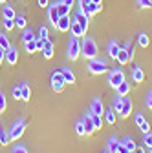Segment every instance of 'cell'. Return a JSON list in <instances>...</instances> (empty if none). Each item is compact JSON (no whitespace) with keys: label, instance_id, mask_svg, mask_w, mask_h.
<instances>
[{"label":"cell","instance_id":"16","mask_svg":"<svg viewBox=\"0 0 152 153\" xmlns=\"http://www.w3.org/2000/svg\"><path fill=\"white\" fill-rule=\"evenodd\" d=\"M73 20L75 22H79L84 29L88 27V20H90V16L86 15V13H83V11H77V13H75V18H73Z\"/></svg>","mask_w":152,"mask_h":153},{"label":"cell","instance_id":"28","mask_svg":"<svg viewBox=\"0 0 152 153\" xmlns=\"http://www.w3.org/2000/svg\"><path fill=\"white\" fill-rule=\"evenodd\" d=\"M70 9L68 6H64L62 2H57V11H59V16H64V15H70Z\"/></svg>","mask_w":152,"mask_h":153},{"label":"cell","instance_id":"14","mask_svg":"<svg viewBox=\"0 0 152 153\" xmlns=\"http://www.w3.org/2000/svg\"><path fill=\"white\" fill-rule=\"evenodd\" d=\"M134 120H136V124L139 126V129L143 131V133H147V131H150V126H148V122L145 120V117H143V115H136V117H134Z\"/></svg>","mask_w":152,"mask_h":153},{"label":"cell","instance_id":"52","mask_svg":"<svg viewBox=\"0 0 152 153\" xmlns=\"http://www.w3.org/2000/svg\"><path fill=\"white\" fill-rule=\"evenodd\" d=\"M39 6L41 7H48L50 6V0H39Z\"/></svg>","mask_w":152,"mask_h":153},{"label":"cell","instance_id":"53","mask_svg":"<svg viewBox=\"0 0 152 153\" xmlns=\"http://www.w3.org/2000/svg\"><path fill=\"white\" fill-rule=\"evenodd\" d=\"M132 153H147V151H145V148H138V146H136Z\"/></svg>","mask_w":152,"mask_h":153},{"label":"cell","instance_id":"7","mask_svg":"<svg viewBox=\"0 0 152 153\" xmlns=\"http://www.w3.org/2000/svg\"><path fill=\"white\" fill-rule=\"evenodd\" d=\"M70 31H71V36H77V38H83V36H86V29L79 24V22H71V26H70Z\"/></svg>","mask_w":152,"mask_h":153},{"label":"cell","instance_id":"38","mask_svg":"<svg viewBox=\"0 0 152 153\" xmlns=\"http://www.w3.org/2000/svg\"><path fill=\"white\" fill-rule=\"evenodd\" d=\"M75 133H77L79 137L86 135V131H84V122H77V124H75Z\"/></svg>","mask_w":152,"mask_h":153},{"label":"cell","instance_id":"47","mask_svg":"<svg viewBox=\"0 0 152 153\" xmlns=\"http://www.w3.org/2000/svg\"><path fill=\"white\" fill-rule=\"evenodd\" d=\"M117 153H132V151H130L128 148H125V146H123V144L119 142V148H117Z\"/></svg>","mask_w":152,"mask_h":153},{"label":"cell","instance_id":"40","mask_svg":"<svg viewBox=\"0 0 152 153\" xmlns=\"http://www.w3.org/2000/svg\"><path fill=\"white\" fill-rule=\"evenodd\" d=\"M6 108H8V102H6V95L0 91V113H4L6 111Z\"/></svg>","mask_w":152,"mask_h":153},{"label":"cell","instance_id":"43","mask_svg":"<svg viewBox=\"0 0 152 153\" xmlns=\"http://www.w3.org/2000/svg\"><path fill=\"white\" fill-rule=\"evenodd\" d=\"M90 2H92V0H79V11H83V13H84Z\"/></svg>","mask_w":152,"mask_h":153},{"label":"cell","instance_id":"24","mask_svg":"<svg viewBox=\"0 0 152 153\" xmlns=\"http://www.w3.org/2000/svg\"><path fill=\"white\" fill-rule=\"evenodd\" d=\"M128 91H130V86H128L126 82H121V84L117 86V97H126Z\"/></svg>","mask_w":152,"mask_h":153},{"label":"cell","instance_id":"20","mask_svg":"<svg viewBox=\"0 0 152 153\" xmlns=\"http://www.w3.org/2000/svg\"><path fill=\"white\" fill-rule=\"evenodd\" d=\"M116 111H114V108H110V109H106L105 111V120H106V124H110V126H114L116 124Z\"/></svg>","mask_w":152,"mask_h":153},{"label":"cell","instance_id":"56","mask_svg":"<svg viewBox=\"0 0 152 153\" xmlns=\"http://www.w3.org/2000/svg\"><path fill=\"white\" fill-rule=\"evenodd\" d=\"M4 2H6V0H0V4H4Z\"/></svg>","mask_w":152,"mask_h":153},{"label":"cell","instance_id":"1","mask_svg":"<svg viewBox=\"0 0 152 153\" xmlns=\"http://www.w3.org/2000/svg\"><path fill=\"white\" fill-rule=\"evenodd\" d=\"M81 55L83 56H86L88 60H92V59H96L97 56V44H96V40L93 38H90V36H83V42H81Z\"/></svg>","mask_w":152,"mask_h":153},{"label":"cell","instance_id":"17","mask_svg":"<svg viewBox=\"0 0 152 153\" xmlns=\"http://www.w3.org/2000/svg\"><path fill=\"white\" fill-rule=\"evenodd\" d=\"M132 80L138 82V84L145 80V73H143V69H141V68H134V69H132Z\"/></svg>","mask_w":152,"mask_h":153},{"label":"cell","instance_id":"9","mask_svg":"<svg viewBox=\"0 0 152 153\" xmlns=\"http://www.w3.org/2000/svg\"><path fill=\"white\" fill-rule=\"evenodd\" d=\"M48 18H50V22L57 27V22H59V11H57V4H50V6H48Z\"/></svg>","mask_w":152,"mask_h":153},{"label":"cell","instance_id":"21","mask_svg":"<svg viewBox=\"0 0 152 153\" xmlns=\"http://www.w3.org/2000/svg\"><path fill=\"white\" fill-rule=\"evenodd\" d=\"M119 46L116 44V42H110L108 44V55H110V59H114V60H116L117 59V53H119Z\"/></svg>","mask_w":152,"mask_h":153},{"label":"cell","instance_id":"30","mask_svg":"<svg viewBox=\"0 0 152 153\" xmlns=\"http://www.w3.org/2000/svg\"><path fill=\"white\" fill-rule=\"evenodd\" d=\"M24 48H26V51H28V53H35V51H39V49H37V38H35V40H29V42H24Z\"/></svg>","mask_w":152,"mask_h":153},{"label":"cell","instance_id":"11","mask_svg":"<svg viewBox=\"0 0 152 153\" xmlns=\"http://www.w3.org/2000/svg\"><path fill=\"white\" fill-rule=\"evenodd\" d=\"M42 55H44V59H51V56H53V51H55V48H53V42L50 40V38H48V40H44V46H42Z\"/></svg>","mask_w":152,"mask_h":153},{"label":"cell","instance_id":"45","mask_svg":"<svg viewBox=\"0 0 152 153\" xmlns=\"http://www.w3.org/2000/svg\"><path fill=\"white\" fill-rule=\"evenodd\" d=\"M13 97H15V99H20V97H22L20 86H15V88H13Z\"/></svg>","mask_w":152,"mask_h":153},{"label":"cell","instance_id":"23","mask_svg":"<svg viewBox=\"0 0 152 153\" xmlns=\"http://www.w3.org/2000/svg\"><path fill=\"white\" fill-rule=\"evenodd\" d=\"M15 26H17V27H20V29L28 27V22H26V16H24V15H15Z\"/></svg>","mask_w":152,"mask_h":153},{"label":"cell","instance_id":"41","mask_svg":"<svg viewBox=\"0 0 152 153\" xmlns=\"http://www.w3.org/2000/svg\"><path fill=\"white\" fill-rule=\"evenodd\" d=\"M48 35H50V33H48V27L42 26V27L39 29V38H42V40H48Z\"/></svg>","mask_w":152,"mask_h":153},{"label":"cell","instance_id":"49","mask_svg":"<svg viewBox=\"0 0 152 153\" xmlns=\"http://www.w3.org/2000/svg\"><path fill=\"white\" fill-rule=\"evenodd\" d=\"M61 2H62L64 6H68V7H73V4H75V0H61Z\"/></svg>","mask_w":152,"mask_h":153},{"label":"cell","instance_id":"5","mask_svg":"<svg viewBox=\"0 0 152 153\" xmlns=\"http://www.w3.org/2000/svg\"><path fill=\"white\" fill-rule=\"evenodd\" d=\"M79 55H81V40H79L77 36H71L70 46H68V59L77 60Z\"/></svg>","mask_w":152,"mask_h":153},{"label":"cell","instance_id":"54","mask_svg":"<svg viewBox=\"0 0 152 153\" xmlns=\"http://www.w3.org/2000/svg\"><path fill=\"white\" fill-rule=\"evenodd\" d=\"M92 2H96V4H101V0H92Z\"/></svg>","mask_w":152,"mask_h":153},{"label":"cell","instance_id":"50","mask_svg":"<svg viewBox=\"0 0 152 153\" xmlns=\"http://www.w3.org/2000/svg\"><path fill=\"white\" fill-rule=\"evenodd\" d=\"M6 60V49H2V48H0V64H2Z\"/></svg>","mask_w":152,"mask_h":153},{"label":"cell","instance_id":"29","mask_svg":"<svg viewBox=\"0 0 152 153\" xmlns=\"http://www.w3.org/2000/svg\"><path fill=\"white\" fill-rule=\"evenodd\" d=\"M0 144H2V146H8L9 144V135L6 133V129L2 126H0Z\"/></svg>","mask_w":152,"mask_h":153},{"label":"cell","instance_id":"48","mask_svg":"<svg viewBox=\"0 0 152 153\" xmlns=\"http://www.w3.org/2000/svg\"><path fill=\"white\" fill-rule=\"evenodd\" d=\"M147 108H148V109H152V91L147 95Z\"/></svg>","mask_w":152,"mask_h":153},{"label":"cell","instance_id":"18","mask_svg":"<svg viewBox=\"0 0 152 153\" xmlns=\"http://www.w3.org/2000/svg\"><path fill=\"white\" fill-rule=\"evenodd\" d=\"M121 66H125V64H128L130 62V56H128V53H126V49L125 48H121L119 49V53H117V59H116Z\"/></svg>","mask_w":152,"mask_h":153},{"label":"cell","instance_id":"22","mask_svg":"<svg viewBox=\"0 0 152 153\" xmlns=\"http://www.w3.org/2000/svg\"><path fill=\"white\" fill-rule=\"evenodd\" d=\"M99 9H101V4H96V2H90L84 13H86L88 16H92V15H96V13H99Z\"/></svg>","mask_w":152,"mask_h":153},{"label":"cell","instance_id":"2","mask_svg":"<svg viewBox=\"0 0 152 153\" xmlns=\"http://www.w3.org/2000/svg\"><path fill=\"white\" fill-rule=\"evenodd\" d=\"M24 131H26V120L24 119H20V120H17L13 126H11V129H9V140H18L22 135H24Z\"/></svg>","mask_w":152,"mask_h":153},{"label":"cell","instance_id":"51","mask_svg":"<svg viewBox=\"0 0 152 153\" xmlns=\"http://www.w3.org/2000/svg\"><path fill=\"white\" fill-rule=\"evenodd\" d=\"M42 46H44V40H42V38H37V49H42Z\"/></svg>","mask_w":152,"mask_h":153},{"label":"cell","instance_id":"13","mask_svg":"<svg viewBox=\"0 0 152 153\" xmlns=\"http://www.w3.org/2000/svg\"><path fill=\"white\" fill-rule=\"evenodd\" d=\"M90 113H93V115H101V117H103L105 109H103V102H101L99 99H93L92 108H90Z\"/></svg>","mask_w":152,"mask_h":153},{"label":"cell","instance_id":"55","mask_svg":"<svg viewBox=\"0 0 152 153\" xmlns=\"http://www.w3.org/2000/svg\"><path fill=\"white\" fill-rule=\"evenodd\" d=\"M103 153H110V151H108V149H105V151H103Z\"/></svg>","mask_w":152,"mask_h":153},{"label":"cell","instance_id":"10","mask_svg":"<svg viewBox=\"0 0 152 153\" xmlns=\"http://www.w3.org/2000/svg\"><path fill=\"white\" fill-rule=\"evenodd\" d=\"M70 26H71V18H70V15L59 16V22H57V29H59V31H70Z\"/></svg>","mask_w":152,"mask_h":153},{"label":"cell","instance_id":"8","mask_svg":"<svg viewBox=\"0 0 152 153\" xmlns=\"http://www.w3.org/2000/svg\"><path fill=\"white\" fill-rule=\"evenodd\" d=\"M6 60H8V64H11V66L17 64V60H18V51H17V48L9 46V48L6 49Z\"/></svg>","mask_w":152,"mask_h":153},{"label":"cell","instance_id":"31","mask_svg":"<svg viewBox=\"0 0 152 153\" xmlns=\"http://www.w3.org/2000/svg\"><path fill=\"white\" fill-rule=\"evenodd\" d=\"M35 35H33V31L31 29H28V27H24V33H22V40L24 42H29V40H35Z\"/></svg>","mask_w":152,"mask_h":153},{"label":"cell","instance_id":"26","mask_svg":"<svg viewBox=\"0 0 152 153\" xmlns=\"http://www.w3.org/2000/svg\"><path fill=\"white\" fill-rule=\"evenodd\" d=\"M138 44H139L141 48H147V46L150 44V38H148L147 33H139V36H138Z\"/></svg>","mask_w":152,"mask_h":153},{"label":"cell","instance_id":"25","mask_svg":"<svg viewBox=\"0 0 152 153\" xmlns=\"http://www.w3.org/2000/svg\"><path fill=\"white\" fill-rule=\"evenodd\" d=\"M20 91H22V97H20V100L28 102V100H29V95H31V89H29V86H28V84H22V86H20Z\"/></svg>","mask_w":152,"mask_h":153},{"label":"cell","instance_id":"35","mask_svg":"<svg viewBox=\"0 0 152 153\" xmlns=\"http://www.w3.org/2000/svg\"><path fill=\"white\" fill-rule=\"evenodd\" d=\"M2 24H4V27H6L8 31H11V29L15 27V18H4Z\"/></svg>","mask_w":152,"mask_h":153},{"label":"cell","instance_id":"3","mask_svg":"<svg viewBox=\"0 0 152 153\" xmlns=\"http://www.w3.org/2000/svg\"><path fill=\"white\" fill-rule=\"evenodd\" d=\"M106 69H108L106 62L101 60V59H97V56L88 62V71H90L92 75H103V73H106Z\"/></svg>","mask_w":152,"mask_h":153},{"label":"cell","instance_id":"27","mask_svg":"<svg viewBox=\"0 0 152 153\" xmlns=\"http://www.w3.org/2000/svg\"><path fill=\"white\" fill-rule=\"evenodd\" d=\"M117 148H119V140H117V139H110V140H108V148H106V149H108L110 153H117Z\"/></svg>","mask_w":152,"mask_h":153},{"label":"cell","instance_id":"36","mask_svg":"<svg viewBox=\"0 0 152 153\" xmlns=\"http://www.w3.org/2000/svg\"><path fill=\"white\" fill-rule=\"evenodd\" d=\"M114 111H116V113H119L121 111V108H123V97H117L116 100H114Z\"/></svg>","mask_w":152,"mask_h":153},{"label":"cell","instance_id":"19","mask_svg":"<svg viewBox=\"0 0 152 153\" xmlns=\"http://www.w3.org/2000/svg\"><path fill=\"white\" fill-rule=\"evenodd\" d=\"M61 73H62V76H64L66 84H73V82H75V75H73L71 69H68V68H61Z\"/></svg>","mask_w":152,"mask_h":153},{"label":"cell","instance_id":"32","mask_svg":"<svg viewBox=\"0 0 152 153\" xmlns=\"http://www.w3.org/2000/svg\"><path fill=\"white\" fill-rule=\"evenodd\" d=\"M2 16H4V18H15V9H13L11 6H4Z\"/></svg>","mask_w":152,"mask_h":153},{"label":"cell","instance_id":"12","mask_svg":"<svg viewBox=\"0 0 152 153\" xmlns=\"http://www.w3.org/2000/svg\"><path fill=\"white\" fill-rule=\"evenodd\" d=\"M130 113H132V102L123 97V108H121V111H119V117L126 119V117H130Z\"/></svg>","mask_w":152,"mask_h":153},{"label":"cell","instance_id":"42","mask_svg":"<svg viewBox=\"0 0 152 153\" xmlns=\"http://www.w3.org/2000/svg\"><path fill=\"white\" fill-rule=\"evenodd\" d=\"M138 4H139V7H143V9H150V7H152V0H138Z\"/></svg>","mask_w":152,"mask_h":153},{"label":"cell","instance_id":"4","mask_svg":"<svg viewBox=\"0 0 152 153\" xmlns=\"http://www.w3.org/2000/svg\"><path fill=\"white\" fill-rule=\"evenodd\" d=\"M64 86H66V80H64V76H62L61 69L53 71V73H51V88H53V91L61 93V91L64 89Z\"/></svg>","mask_w":152,"mask_h":153},{"label":"cell","instance_id":"57","mask_svg":"<svg viewBox=\"0 0 152 153\" xmlns=\"http://www.w3.org/2000/svg\"><path fill=\"white\" fill-rule=\"evenodd\" d=\"M150 153H152V148H150Z\"/></svg>","mask_w":152,"mask_h":153},{"label":"cell","instance_id":"44","mask_svg":"<svg viewBox=\"0 0 152 153\" xmlns=\"http://www.w3.org/2000/svg\"><path fill=\"white\" fill-rule=\"evenodd\" d=\"M125 49H126V53H128V56H130V60H132V59H134V46H132V44H126Z\"/></svg>","mask_w":152,"mask_h":153},{"label":"cell","instance_id":"37","mask_svg":"<svg viewBox=\"0 0 152 153\" xmlns=\"http://www.w3.org/2000/svg\"><path fill=\"white\" fill-rule=\"evenodd\" d=\"M121 144H123L125 148H128L130 151H134V148H136V142L132 140V139H123V140H121Z\"/></svg>","mask_w":152,"mask_h":153},{"label":"cell","instance_id":"6","mask_svg":"<svg viewBox=\"0 0 152 153\" xmlns=\"http://www.w3.org/2000/svg\"><path fill=\"white\" fill-rule=\"evenodd\" d=\"M125 82V73L121 69H112L110 71V76H108V84L114 88V89H117V86Z\"/></svg>","mask_w":152,"mask_h":153},{"label":"cell","instance_id":"33","mask_svg":"<svg viewBox=\"0 0 152 153\" xmlns=\"http://www.w3.org/2000/svg\"><path fill=\"white\" fill-rule=\"evenodd\" d=\"M92 120H93L96 129H101V128H103V117H101V115H93V113H92Z\"/></svg>","mask_w":152,"mask_h":153},{"label":"cell","instance_id":"39","mask_svg":"<svg viewBox=\"0 0 152 153\" xmlns=\"http://www.w3.org/2000/svg\"><path fill=\"white\" fill-rule=\"evenodd\" d=\"M9 46H11V44H9V40H8V36L0 33V48H2V49H8Z\"/></svg>","mask_w":152,"mask_h":153},{"label":"cell","instance_id":"34","mask_svg":"<svg viewBox=\"0 0 152 153\" xmlns=\"http://www.w3.org/2000/svg\"><path fill=\"white\" fill-rule=\"evenodd\" d=\"M143 144L150 149L152 148V133L150 131H147V133H143Z\"/></svg>","mask_w":152,"mask_h":153},{"label":"cell","instance_id":"46","mask_svg":"<svg viewBox=\"0 0 152 153\" xmlns=\"http://www.w3.org/2000/svg\"><path fill=\"white\" fill-rule=\"evenodd\" d=\"M13 153H28V149L24 146H15L13 148Z\"/></svg>","mask_w":152,"mask_h":153},{"label":"cell","instance_id":"15","mask_svg":"<svg viewBox=\"0 0 152 153\" xmlns=\"http://www.w3.org/2000/svg\"><path fill=\"white\" fill-rule=\"evenodd\" d=\"M83 122H84V131H86V135H92V133L96 131V126H93V120H92V113L86 115Z\"/></svg>","mask_w":152,"mask_h":153}]
</instances>
